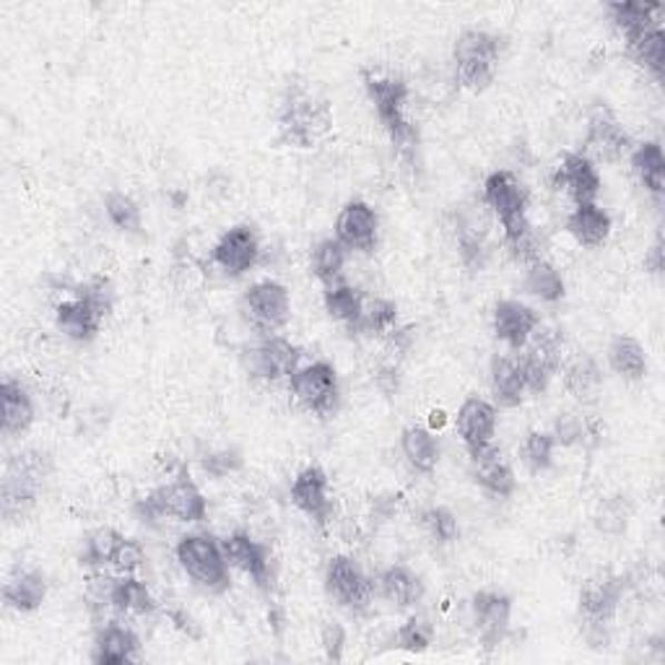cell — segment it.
<instances>
[{
    "instance_id": "6da1fadb",
    "label": "cell",
    "mask_w": 665,
    "mask_h": 665,
    "mask_svg": "<svg viewBox=\"0 0 665 665\" xmlns=\"http://www.w3.org/2000/svg\"><path fill=\"white\" fill-rule=\"evenodd\" d=\"M278 136L294 149H312L332 130V105L315 83L294 79L286 83L276 112Z\"/></svg>"
},
{
    "instance_id": "7a4b0ae2",
    "label": "cell",
    "mask_w": 665,
    "mask_h": 665,
    "mask_svg": "<svg viewBox=\"0 0 665 665\" xmlns=\"http://www.w3.org/2000/svg\"><path fill=\"white\" fill-rule=\"evenodd\" d=\"M361 81L369 99H373L377 118L388 130L393 146H396L398 159L404 161L408 169H416V157H419V128L414 126L411 118L406 115L408 102V87L400 79L393 76H377L373 71H361Z\"/></svg>"
},
{
    "instance_id": "3957f363",
    "label": "cell",
    "mask_w": 665,
    "mask_h": 665,
    "mask_svg": "<svg viewBox=\"0 0 665 665\" xmlns=\"http://www.w3.org/2000/svg\"><path fill=\"white\" fill-rule=\"evenodd\" d=\"M208 513L204 492L192 482L188 468H180L172 476V482L157 486L136 502V515L143 523H157L165 517H172L177 523H204Z\"/></svg>"
},
{
    "instance_id": "277c9868",
    "label": "cell",
    "mask_w": 665,
    "mask_h": 665,
    "mask_svg": "<svg viewBox=\"0 0 665 665\" xmlns=\"http://www.w3.org/2000/svg\"><path fill=\"white\" fill-rule=\"evenodd\" d=\"M50 474V458L40 450H24L6 463L3 494H0V509L9 523L27 517L37 505L44 476Z\"/></svg>"
},
{
    "instance_id": "5b68a950",
    "label": "cell",
    "mask_w": 665,
    "mask_h": 665,
    "mask_svg": "<svg viewBox=\"0 0 665 665\" xmlns=\"http://www.w3.org/2000/svg\"><path fill=\"white\" fill-rule=\"evenodd\" d=\"M502 40L486 29H466L455 40V81L468 91H486L497 79Z\"/></svg>"
},
{
    "instance_id": "8992f818",
    "label": "cell",
    "mask_w": 665,
    "mask_h": 665,
    "mask_svg": "<svg viewBox=\"0 0 665 665\" xmlns=\"http://www.w3.org/2000/svg\"><path fill=\"white\" fill-rule=\"evenodd\" d=\"M626 583L624 577L614 572H598L590 579H585L579 587V618H583L585 637L595 647H606L608 642V626L616 618L618 603L624 598Z\"/></svg>"
},
{
    "instance_id": "52a82bcc",
    "label": "cell",
    "mask_w": 665,
    "mask_h": 665,
    "mask_svg": "<svg viewBox=\"0 0 665 665\" xmlns=\"http://www.w3.org/2000/svg\"><path fill=\"white\" fill-rule=\"evenodd\" d=\"M484 204L497 214L502 231H505V245L515 242L517 237L533 227L528 219V188L517 180V175L507 172V169H497V172L486 177Z\"/></svg>"
},
{
    "instance_id": "ba28073f",
    "label": "cell",
    "mask_w": 665,
    "mask_h": 665,
    "mask_svg": "<svg viewBox=\"0 0 665 665\" xmlns=\"http://www.w3.org/2000/svg\"><path fill=\"white\" fill-rule=\"evenodd\" d=\"M177 562L188 575L196 579V585L208 593L229 590V562L224 554V546L208 533H190L180 538L175 548Z\"/></svg>"
},
{
    "instance_id": "9c48e42d",
    "label": "cell",
    "mask_w": 665,
    "mask_h": 665,
    "mask_svg": "<svg viewBox=\"0 0 665 665\" xmlns=\"http://www.w3.org/2000/svg\"><path fill=\"white\" fill-rule=\"evenodd\" d=\"M564 351V332L554 325H538L528 338V344L520 351V367L525 375L528 393H544L552 383V377L562 367Z\"/></svg>"
},
{
    "instance_id": "30bf717a",
    "label": "cell",
    "mask_w": 665,
    "mask_h": 665,
    "mask_svg": "<svg viewBox=\"0 0 665 665\" xmlns=\"http://www.w3.org/2000/svg\"><path fill=\"white\" fill-rule=\"evenodd\" d=\"M289 390L294 400L315 416H330L341 396L338 373L328 361H312V365L297 369L289 377Z\"/></svg>"
},
{
    "instance_id": "8fae6325",
    "label": "cell",
    "mask_w": 665,
    "mask_h": 665,
    "mask_svg": "<svg viewBox=\"0 0 665 665\" xmlns=\"http://www.w3.org/2000/svg\"><path fill=\"white\" fill-rule=\"evenodd\" d=\"M325 587L338 606L349 608L351 614H367L377 595V583L367 577L351 556H332L325 569Z\"/></svg>"
},
{
    "instance_id": "7c38bea8",
    "label": "cell",
    "mask_w": 665,
    "mask_h": 665,
    "mask_svg": "<svg viewBox=\"0 0 665 665\" xmlns=\"http://www.w3.org/2000/svg\"><path fill=\"white\" fill-rule=\"evenodd\" d=\"M242 312L247 322L260 332L262 338L276 336L278 330L289 322L291 315V297L289 289L278 281H258L245 291Z\"/></svg>"
},
{
    "instance_id": "4fadbf2b",
    "label": "cell",
    "mask_w": 665,
    "mask_h": 665,
    "mask_svg": "<svg viewBox=\"0 0 665 665\" xmlns=\"http://www.w3.org/2000/svg\"><path fill=\"white\" fill-rule=\"evenodd\" d=\"M632 151V138L606 105H595L587 118L583 153L593 161H618Z\"/></svg>"
},
{
    "instance_id": "5bb4252c",
    "label": "cell",
    "mask_w": 665,
    "mask_h": 665,
    "mask_svg": "<svg viewBox=\"0 0 665 665\" xmlns=\"http://www.w3.org/2000/svg\"><path fill=\"white\" fill-rule=\"evenodd\" d=\"M247 357L250 373L266 383H278L284 377H291L299 369L301 349L286 341L281 336H266L260 338V344H255Z\"/></svg>"
},
{
    "instance_id": "9a60e30c",
    "label": "cell",
    "mask_w": 665,
    "mask_h": 665,
    "mask_svg": "<svg viewBox=\"0 0 665 665\" xmlns=\"http://www.w3.org/2000/svg\"><path fill=\"white\" fill-rule=\"evenodd\" d=\"M476 634L486 649L502 645L513 622V598L497 590H478L470 603Z\"/></svg>"
},
{
    "instance_id": "2e32d148",
    "label": "cell",
    "mask_w": 665,
    "mask_h": 665,
    "mask_svg": "<svg viewBox=\"0 0 665 665\" xmlns=\"http://www.w3.org/2000/svg\"><path fill=\"white\" fill-rule=\"evenodd\" d=\"M552 182L556 190L567 192V196L575 200V206L595 204V198L601 196L603 188L598 167H595L583 151L564 153L562 165L556 167Z\"/></svg>"
},
{
    "instance_id": "e0dca14e",
    "label": "cell",
    "mask_w": 665,
    "mask_h": 665,
    "mask_svg": "<svg viewBox=\"0 0 665 665\" xmlns=\"http://www.w3.org/2000/svg\"><path fill=\"white\" fill-rule=\"evenodd\" d=\"M211 258L227 276H242L255 268V262L260 258L258 235H255L250 224H237V227L227 229L219 237V242L214 245Z\"/></svg>"
},
{
    "instance_id": "ac0fdd59",
    "label": "cell",
    "mask_w": 665,
    "mask_h": 665,
    "mask_svg": "<svg viewBox=\"0 0 665 665\" xmlns=\"http://www.w3.org/2000/svg\"><path fill=\"white\" fill-rule=\"evenodd\" d=\"M380 237V219L377 211L365 200H351L341 208L336 219V239L346 250L373 252Z\"/></svg>"
},
{
    "instance_id": "d6986e66",
    "label": "cell",
    "mask_w": 665,
    "mask_h": 665,
    "mask_svg": "<svg viewBox=\"0 0 665 665\" xmlns=\"http://www.w3.org/2000/svg\"><path fill=\"white\" fill-rule=\"evenodd\" d=\"M291 502L294 507L301 509V513L309 517V520H315V525L325 528L332 515L328 474H325L320 466H309L301 470L291 484Z\"/></svg>"
},
{
    "instance_id": "ffe728a7",
    "label": "cell",
    "mask_w": 665,
    "mask_h": 665,
    "mask_svg": "<svg viewBox=\"0 0 665 665\" xmlns=\"http://www.w3.org/2000/svg\"><path fill=\"white\" fill-rule=\"evenodd\" d=\"M470 455V476L482 486L484 492H489L492 497L507 499L515 492V470L509 466L499 447L486 445L482 450L468 453Z\"/></svg>"
},
{
    "instance_id": "44dd1931",
    "label": "cell",
    "mask_w": 665,
    "mask_h": 665,
    "mask_svg": "<svg viewBox=\"0 0 665 665\" xmlns=\"http://www.w3.org/2000/svg\"><path fill=\"white\" fill-rule=\"evenodd\" d=\"M538 325L540 317L536 315V309L523 305V301L502 299L494 307V336L513 351H523V346L528 344V338Z\"/></svg>"
},
{
    "instance_id": "7402d4cb",
    "label": "cell",
    "mask_w": 665,
    "mask_h": 665,
    "mask_svg": "<svg viewBox=\"0 0 665 665\" xmlns=\"http://www.w3.org/2000/svg\"><path fill=\"white\" fill-rule=\"evenodd\" d=\"M455 427H458V435L463 445L468 447V453L482 450V447L492 445L494 435H497V408L484 398H468L460 406Z\"/></svg>"
},
{
    "instance_id": "603a6c76",
    "label": "cell",
    "mask_w": 665,
    "mask_h": 665,
    "mask_svg": "<svg viewBox=\"0 0 665 665\" xmlns=\"http://www.w3.org/2000/svg\"><path fill=\"white\" fill-rule=\"evenodd\" d=\"M224 554H227L229 567H235L239 572H245L247 577L252 579L255 585L266 590L270 583V559H268V548L258 544V540L247 536V533L237 530L224 540Z\"/></svg>"
},
{
    "instance_id": "cb8c5ba5",
    "label": "cell",
    "mask_w": 665,
    "mask_h": 665,
    "mask_svg": "<svg viewBox=\"0 0 665 665\" xmlns=\"http://www.w3.org/2000/svg\"><path fill=\"white\" fill-rule=\"evenodd\" d=\"M95 663H138L141 661V639L126 624H102L95 639Z\"/></svg>"
},
{
    "instance_id": "d4e9b609",
    "label": "cell",
    "mask_w": 665,
    "mask_h": 665,
    "mask_svg": "<svg viewBox=\"0 0 665 665\" xmlns=\"http://www.w3.org/2000/svg\"><path fill=\"white\" fill-rule=\"evenodd\" d=\"M56 322L66 338H71V341H79V344H87V341H95L97 332L102 330L105 315L99 312L97 307H91L87 299L71 297L58 305Z\"/></svg>"
},
{
    "instance_id": "484cf974",
    "label": "cell",
    "mask_w": 665,
    "mask_h": 665,
    "mask_svg": "<svg viewBox=\"0 0 665 665\" xmlns=\"http://www.w3.org/2000/svg\"><path fill=\"white\" fill-rule=\"evenodd\" d=\"M0 398H3V435L19 437L34 424V400L29 390L13 377H6L0 385Z\"/></svg>"
},
{
    "instance_id": "4316f807",
    "label": "cell",
    "mask_w": 665,
    "mask_h": 665,
    "mask_svg": "<svg viewBox=\"0 0 665 665\" xmlns=\"http://www.w3.org/2000/svg\"><path fill=\"white\" fill-rule=\"evenodd\" d=\"M6 606L21 614H32L48 598V579L37 569H17L3 587Z\"/></svg>"
},
{
    "instance_id": "83f0119b",
    "label": "cell",
    "mask_w": 665,
    "mask_h": 665,
    "mask_svg": "<svg viewBox=\"0 0 665 665\" xmlns=\"http://www.w3.org/2000/svg\"><path fill=\"white\" fill-rule=\"evenodd\" d=\"M528 385L517 357L492 359V396L502 408H517L525 400Z\"/></svg>"
},
{
    "instance_id": "f1b7e54d",
    "label": "cell",
    "mask_w": 665,
    "mask_h": 665,
    "mask_svg": "<svg viewBox=\"0 0 665 665\" xmlns=\"http://www.w3.org/2000/svg\"><path fill=\"white\" fill-rule=\"evenodd\" d=\"M611 229H614V221L606 208L598 204L575 206V211L567 216V231L583 247H601L608 239Z\"/></svg>"
},
{
    "instance_id": "f546056e",
    "label": "cell",
    "mask_w": 665,
    "mask_h": 665,
    "mask_svg": "<svg viewBox=\"0 0 665 665\" xmlns=\"http://www.w3.org/2000/svg\"><path fill=\"white\" fill-rule=\"evenodd\" d=\"M608 13L618 32L624 34V40H632V37L642 34L645 29L661 24L665 6L642 3V0H618V3H608Z\"/></svg>"
},
{
    "instance_id": "4dcf8cb0",
    "label": "cell",
    "mask_w": 665,
    "mask_h": 665,
    "mask_svg": "<svg viewBox=\"0 0 665 665\" xmlns=\"http://www.w3.org/2000/svg\"><path fill=\"white\" fill-rule=\"evenodd\" d=\"M377 590H380L385 601L398 608H411L424 598L421 579L404 564H393V567L385 569L380 579H377Z\"/></svg>"
},
{
    "instance_id": "1f68e13d",
    "label": "cell",
    "mask_w": 665,
    "mask_h": 665,
    "mask_svg": "<svg viewBox=\"0 0 665 665\" xmlns=\"http://www.w3.org/2000/svg\"><path fill=\"white\" fill-rule=\"evenodd\" d=\"M400 453L416 474H431L439 463V443L427 427H406L400 435Z\"/></svg>"
},
{
    "instance_id": "d6a6232c",
    "label": "cell",
    "mask_w": 665,
    "mask_h": 665,
    "mask_svg": "<svg viewBox=\"0 0 665 665\" xmlns=\"http://www.w3.org/2000/svg\"><path fill=\"white\" fill-rule=\"evenodd\" d=\"M564 388L579 404H595L603 390V373L593 357H577L564 369Z\"/></svg>"
},
{
    "instance_id": "836d02e7",
    "label": "cell",
    "mask_w": 665,
    "mask_h": 665,
    "mask_svg": "<svg viewBox=\"0 0 665 665\" xmlns=\"http://www.w3.org/2000/svg\"><path fill=\"white\" fill-rule=\"evenodd\" d=\"M325 309L336 322H344L351 332H359L361 312H365V294L349 284H336L325 289Z\"/></svg>"
},
{
    "instance_id": "e575fe53",
    "label": "cell",
    "mask_w": 665,
    "mask_h": 665,
    "mask_svg": "<svg viewBox=\"0 0 665 665\" xmlns=\"http://www.w3.org/2000/svg\"><path fill=\"white\" fill-rule=\"evenodd\" d=\"M632 167H634V175L639 177V182L645 185L649 196L661 200L665 190V157L661 143L657 141L639 143L637 149L632 151Z\"/></svg>"
},
{
    "instance_id": "d590c367",
    "label": "cell",
    "mask_w": 665,
    "mask_h": 665,
    "mask_svg": "<svg viewBox=\"0 0 665 665\" xmlns=\"http://www.w3.org/2000/svg\"><path fill=\"white\" fill-rule=\"evenodd\" d=\"M608 365L618 377L639 383L647 375V357L637 338L616 336L608 346Z\"/></svg>"
},
{
    "instance_id": "8d00e7d4",
    "label": "cell",
    "mask_w": 665,
    "mask_h": 665,
    "mask_svg": "<svg viewBox=\"0 0 665 665\" xmlns=\"http://www.w3.org/2000/svg\"><path fill=\"white\" fill-rule=\"evenodd\" d=\"M112 611H118L120 616H146L157 611V601H153L151 590L141 579H136L133 575H122L112 585Z\"/></svg>"
},
{
    "instance_id": "74e56055",
    "label": "cell",
    "mask_w": 665,
    "mask_h": 665,
    "mask_svg": "<svg viewBox=\"0 0 665 665\" xmlns=\"http://www.w3.org/2000/svg\"><path fill=\"white\" fill-rule=\"evenodd\" d=\"M455 242H458V255L463 266L476 270L484 266L486 260V224L476 216H458V224H455Z\"/></svg>"
},
{
    "instance_id": "f35d334b",
    "label": "cell",
    "mask_w": 665,
    "mask_h": 665,
    "mask_svg": "<svg viewBox=\"0 0 665 665\" xmlns=\"http://www.w3.org/2000/svg\"><path fill=\"white\" fill-rule=\"evenodd\" d=\"M626 50L637 63L655 76V81H663L665 71V32L663 24L649 27L645 32L626 40Z\"/></svg>"
},
{
    "instance_id": "ab89813d",
    "label": "cell",
    "mask_w": 665,
    "mask_h": 665,
    "mask_svg": "<svg viewBox=\"0 0 665 665\" xmlns=\"http://www.w3.org/2000/svg\"><path fill=\"white\" fill-rule=\"evenodd\" d=\"M346 258H349V250H346V247L338 242L336 237L320 239V242L315 245V250H312V274H315L317 281L325 284V289H328V286L341 284Z\"/></svg>"
},
{
    "instance_id": "60d3db41",
    "label": "cell",
    "mask_w": 665,
    "mask_h": 665,
    "mask_svg": "<svg viewBox=\"0 0 665 665\" xmlns=\"http://www.w3.org/2000/svg\"><path fill=\"white\" fill-rule=\"evenodd\" d=\"M525 291L533 294V297H538L540 301L554 305V301L564 299L567 286H564L562 274L552 266V262L536 260V262H530L528 274H525Z\"/></svg>"
},
{
    "instance_id": "b9f144b4",
    "label": "cell",
    "mask_w": 665,
    "mask_h": 665,
    "mask_svg": "<svg viewBox=\"0 0 665 665\" xmlns=\"http://www.w3.org/2000/svg\"><path fill=\"white\" fill-rule=\"evenodd\" d=\"M632 513H634L632 499L624 497V494H614V497L601 499V505L593 515V523L595 528L606 533V536H622V533H626V528H629Z\"/></svg>"
},
{
    "instance_id": "7bdbcfd3",
    "label": "cell",
    "mask_w": 665,
    "mask_h": 665,
    "mask_svg": "<svg viewBox=\"0 0 665 665\" xmlns=\"http://www.w3.org/2000/svg\"><path fill=\"white\" fill-rule=\"evenodd\" d=\"M122 533H118L115 528H99L91 533L87 538V546H83L81 552V567H89V569H102L105 564L112 562L115 552H118V546L122 544Z\"/></svg>"
},
{
    "instance_id": "ee69618b",
    "label": "cell",
    "mask_w": 665,
    "mask_h": 665,
    "mask_svg": "<svg viewBox=\"0 0 665 665\" xmlns=\"http://www.w3.org/2000/svg\"><path fill=\"white\" fill-rule=\"evenodd\" d=\"M396 320H398L396 301L385 297L365 299V312H361L359 332H367V336H388V332L396 328Z\"/></svg>"
},
{
    "instance_id": "f6af8a7d",
    "label": "cell",
    "mask_w": 665,
    "mask_h": 665,
    "mask_svg": "<svg viewBox=\"0 0 665 665\" xmlns=\"http://www.w3.org/2000/svg\"><path fill=\"white\" fill-rule=\"evenodd\" d=\"M554 450L556 439L552 431H528V437L523 439L520 455L530 474H544V470L552 468Z\"/></svg>"
},
{
    "instance_id": "bcb514c9",
    "label": "cell",
    "mask_w": 665,
    "mask_h": 665,
    "mask_svg": "<svg viewBox=\"0 0 665 665\" xmlns=\"http://www.w3.org/2000/svg\"><path fill=\"white\" fill-rule=\"evenodd\" d=\"M105 211H107V219H110L115 227L122 231H133L136 235V231H141V227H143L141 208H138V204L128 196V192H122V190L107 192Z\"/></svg>"
},
{
    "instance_id": "7dc6e473",
    "label": "cell",
    "mask_w": 665,
    "mask_h": 665,
    "mask_svg": "<svg viewBox=\"0 0 665 665\" xmlns=\"http://www.w3.org/2000/svg\"><path fill=\"white\" fill-rule=\"evenodd\" d=\"M393 642H396V647L404 649V653H424V649H429L431 642H435V624H431L427 616L406 618V624L398 626Z\"/></svg>"
},
{
    "instance_id": "c3c4849f",
    "label": "cell",
    "mask_w": 665,
    "mask_h": 665,
    "mask_svg": "<svg viewBox=\"0 0 665 665\" xmlns=\"http://www.w3.org/2000/svg\"><path fill=\"white\" fill-rule=\"evenodd\" d=\"M421 525L424 530L437 540V544H453L460 533L458 517H455L453 509L447 507H429L427 513L421 515Z\"/></svg>"
},
{
    "instance_id": "681fc988",
    "label": "cell",
    "mask_w": 665,
    "mask_h": 665,
    "mask_svg": "<svg viewBox=\"0 0 665 665\" xmlns=\"http://www.w3.org/2000/svg\"><path fill=\"white\" fill-rule=\"evenodd\" d=\"M73 297H81L87 299L91 307H97L99 312L105 317L112 312V305H115V291H112V284L107 281V278L97 276V278H89V281L83 284H76L73 286Z\"/></svg>"
},
{
    "instance_id": "f907efd6",
    "label": "cell",
    "mask_w": 665,
    "mask_h": 665,
    "mask_svg": "<svg viewBox=\"0 0 665 665\" xmlns=\"http://www.w3.org/2000/svg\"><path fill=\"white\" fill-rule=\"evenodd\" d=\"M143 562H146L143 546L133 538H122V544L118 546V552H115V556H112L110 567L115 572H120V575H136V572L143 567Z\"/></svg>"
},
{
    "instance_id": "816d5d0a",
    "label": "cell",
    "mask_w": 665,
    "mask_h": 665,
    "mask_svg": "<svg viewBox=\"0 0 665 665\" xmlns=\"http://www.w3.org/2000/svg\"><path fill=\"white\" fill-rule=\"evenodd\" d=\"M552 435L556 439V445H564V447L585 443V421L575 414H559L554 421Z\"/></svg>"
},
{
    "instance_id": "f5cc1de1",
    "label": "cell",
    "mask_w": 665,
    "mask_h": 665,
    "mask_svg": "<svg viewBox=\"0 0 665 665\" xmlns=\"http://www.w3.org/2000/svg\"><path fill=\"white\" fill-rule=\"evenodd\" d=\"M200 466H204L208 476L224 478V476L235 474V470L242 468V458H239L237 450H219V453L206 455V458L200 460Z\"/></svg>"
},
{
    "instance_id": "db71d44e",
    "label": "cell",
    "mask_w": 665,
    "mask_h": 665,
    "mask_svg": "<svg viewBox=\"0 0 665 665\" xmlns=\"http://www.w3.org/2000/svg\"><path fill=\"white\" fill-rule=\"evenodd\" d=\"M320 642L325 649V657L328 661H344V647H346V629L338 622H325L320 629Z\"/></svg>"
},
{
    "instance_id": "11a10c76",
    "label": "cell",
    "mask_w": 665,
    "mask_h": 665,
    "mask_svg": "<svg viewBox=\"0 0 665 665\" xmlns=\"http://www.w3.org/2000/svg\"><path fill=\"white\" fill-rule=\"evenodd\" d=\"M375 385H377V390L383 393V396H388V398L396 396L398 388H400V367H398V361H388V365H383L380 369H377Z\"/></svg>"
},
{
    "instance_id": "9f6ffc18",
    "label": "cell",
    "mask_w": 665,
    "mask_h": 665,
    "mask_svg": "<svg viewBox=\"0 0 665 665\" xmlns=\"http://www.w3.org/2000/svg\"><path fill=\"white\" fill-rule=\"evenodd\" d=\"M169 618H172L175 622V626L180 632H185L188 634V637H192V639H200V629H198V624H196V618H192L190 614H185V611H180V608H175V611H169Z\"/></svg>"
},
{
    "instance_id": "6f0895ef",
    "label": "cell",
    "mask_w": 665,
    "mask_h": 665,
    "mask_svg": "<svg viewBox=\"0 0 665 665\" xmlns=\"http://www.w3.org/2000/svg\"><path fill=\"white\" fill-rule=\"evenodd\" d=\"M645 268L649 270V274L661 276L663 274V239L657 237V242L649 247L647 258H645Z\"/></svg>"
},
{
    "instance_id": "680465c9",
    "label": "cell",
    "mask_w": 665,
    "mask_h": 665,
    "mask_svg": "<svg viewBox=\"0 0 665 665\" xmlns=\"http://www.w3.org/2000/svg\"><path fill=\"white\" fill-rule=\"evenodd\" d=\"M429 421H431V427H437V429L445 427V421H447L445 419V411H431L429 414Z\"/></svg>"
}]
</instances>
